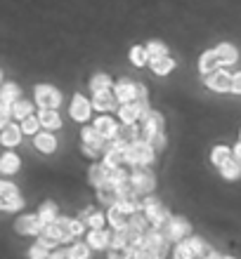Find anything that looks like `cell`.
I'll return each instance as SVG.
<instances>
[{
	"label": "cell",
	"instance_id": "obj_1",
	"mask_svg": "<svg viewBox=\"0 0 241 259\" xmlns=\"http://www.w3.org/2000/svg\"><path fill=\"white\" fill-rule=\"evenodd\" d=\"M154 153H156V149L152 144L147 139H140V142L130 144L125 149V165H130V167H147V165L154 163Z\"/></svg>",
	"mask_w": 241,
	"mask_h": 259
},
{
	"label": "cell",
	"instance_id": "obj_2",
	"mask_svg": "<svg viewBox=\"0 0 241 259\" xmlns=\"http://www.w3.org/2000/svg\"><path fill=\"white\" fill-rule=\"evenodd\" d=\"M130 182L140 196H149V193L154 191V186H156V179H154V175L147 170V167H132Z\"/></svg>",
	"mask_w": 241,
	"mask_h": 259
},
{
	"label": "cell",
	"instance_id": "obj_3",
	"mask_svg": "<svg viewBox=\"0 0 241 259\" xmlns=\"http://www.w3.org/2000/svg\"><path fill=\"white\" fill-rule=\"evenodd\" d=\"M36 104L41 109H59L62 92L52 85H36Z\"/></svg>",
	"mask_w": 241,
	"mask_h": 259
},
{
	"label": "cell",
	"instance_id": "obj_4",
	"mask_svg": "<svg viewBox=\"0 0 241 259\" xmlns=\"http://www.w3.org/2000/svg\"><path fill=\"white\" fill-rule=\"evenodd\" d=\"M203 85L213 92H232V73H227L225 68H215L203 75Z\"/></svg>",
	"mask_w": 241,
	"mask_h": 259
},
{
	"label": "cell",
	"instance_id": "obj_5",
	"mask_svg": "<svg viewBox=\"0 0 241 259\" xmlns=\"http://www.w3.org/2000/svg\"><path fill=\"white\" fill-rule=\"evenodd\" d=\"M163 116H161L159 111H152L149 116L142 118V139H147V142L152 144L156 137H163Z\"/></svg>",
	"mask_w": 241,
	"mask_h": 259
},
{
	"label": "cell",
	"instance_id": "obj_6",
	"mask_svg": "<svg viewBox=\"0 0 241 259\" xmlns=\"http://www.w3.org/2000/svg\"><path fill=\"white\" fill-rule=\"evenodd\" d=\"M92 99H88V97L83 95H74V99H71V106H69V116L76 120V123H88L90 116H92Z\"/></svg>",
	"mask_w": 241,
	"mask_h": 259
},
{
	"label": "cell",
	"instance_id": "obj_7",
	"mask_svg": "<svg viewBox=\"0 0 241 259\" xmlns=\"http://www.w3.org/2000/svg\"><path fill=\"white\" fill-rule=\"evenodd\" d=\"M14 229L19 236H41L45 224L41 222L38 214H21L17 222H14Z\"/></svg>",
	"mask_w": 241,
	"mask_h": 259
},
{
	"label": "cell",
	"instance_id": "obj_8",
	"mask_svg": "<svg viewBox=\"0 0 241 259\" xmlns=\"http://www.w3.org/2000/svg\"><path fill=\"white\" fill-rule=\"evenodd\" d=\"M163 233L168 236V240L173 243H182V240L189 236V222L185 217H173L170 224L163 229Z\"/></svg>",
	"mask_w": 241,
	"mask_h": 259
},
{
	"label": "cell",
	"instance_id": "obj_9",
	"mask_svg": "<svg viewBox=\"0 0 241 259\" xmlns=\"http://www.w3.org/2000/svg\"><path fill=\"white\" fill-rule=\"evenodd\" d=\"M114 95L121 104H130L137 97V82H132L130 78H121L114 82Z\"/></svg>",
	"mask_w": 241,
	"mask_h": 259
},
{
	"label": "cell",
	"instance_id": "obj_10",
	"mask_svg": "<svg viewBox=\"0 0 241 259\" xmlns=\"http://www.w3.org/2000/svg\"><path fill=\"white\" fill-rule=\"evenodd\" d=\"M92 106H95V111L107 113V111L118 109V106H121V102L116 99L114 90H104V92H92Z\"/></svg>",
	"mask_w": 241,
	"mask_h": 259
},
{
	"label": "cell",
	"instance_id": "obj_11",
	"mask_svg": "<svg viewBox=\"0 0 241 259\" xmlns=\"http://www.w3.org/2000/svg\"><path fill=\"white\" fill-rule=\"evenodd\" d=\"M92 250H109L111 247V233L107 229H90L88 240H85Z\"/></svg>",
	"mask_w": 241,
	"mask_h": 259
},
{
	"label": "cell",
	"instance_id": "obj_12",
	"mask_svg": "<svg viewBox=\"0 0 241 259\" xmlns=\"http://www.w3.org/2000/svg\"><path fill=\"white\" fill-rule=\"evenodd\" d=\"M21 137H24L21 125H14V123L3 125V132H0V142H3V146L12 149V146H17V144L21 142Z\"/></svg>",
	"mask_w": 241,
	"mask_h": 259
},
{
	"label": "cell",
	"instance_id": "obj_13",
	"mask_svg": "<svg viewBox=\"0 0 241 259\" xmlns=\"http://www.w3.org/2000/svg\"><path fill=\"white\" fill-rule=\"evenodd\" d=\"M168 245H170V240H168V236H165L163 231H159V229H149L147 231V247H152V250H156L159 254H165V250H168Z\"/></svg>",
	"mask_w": 241,
	"mask_h": 259
},
{
	"label": "cell",
	"instance_id": "obj_14",
	"mask_svg": "<svg viewBox=\"0 0 241 259\" xmlns=\"http://www.w3.org/2000/svg\"><path fill=\"white\" fill-rule=\"evenodd\" d=\"M118 127H121V125H118L111 116H99V118H95V130L104 137V139H116Z\"/></svg>",
	"mask_w": 241,
	"mask_h": 259
},
{
	"label": "cell",
	"instance_id": "obj_15",
	"mask_svg": "<svg viewBox=\"0 0 241 259\" xmlns=\"http://www.w3.org/2000/svg\"><path fill=\"white\" fill-rule=\"evenodd\" d=\"M109 175L111 170L107 167L104 163H95V165H90V170H88V179H90V184L92 186H104V184H109Z\"/></svg>",
	"mask_w": 241,
	"mask_h": 259
},
{
	"label": "cell",
	"instance_id": "obj_16",
	"mask_svg": "<svg viewBox=\"0 0 241 259\" xmlns=\"http://www.w3.org/2000/svg\"><path fill=\"white\" fill-rule=\"evenodd\" d=\"M116 139H118V142H123V144H128V146H130V144H135V142H140V139H142V127H137V123H132V125L121 123Z\"/></svg>",
	"mask_w": 241,
	"mask_h": 259
},
{
	"label": "cell",
	"instance_id": "obj_17",
	"mask_svg": "<svg viewBox=\"0 0 241 259\" xmlns=\"http://www.w3.org/2000/svg\"><path fill=\"white\" fill-rule=\"evenodd\" d=\"M33 144H36V149L41 151V153H55L57 151V137L52 135L50 130L38 132V135L33 137Z\"/></svg>",
	"mask_w": 241,
	"mask_h": 259
},
{
	"label": "cell",
	"instance_id": "obj_18",
	"mask_svg": "<svg viewBox=\"0 0 241 259\" xmlns=\"http://www.w3.org/2000/svg\"><path fill=\"white\" fill-rule=\"evenodd\" d=\"M116 111H118V118H121V123L132 125V123H137V120H142V111H140V106H137L135 102L121 104Z\"/></svg>",
	"mask_w": 241,
	"mask_h": 259
},
{
	"label": "cell",
	"instance_id": "obj_19",
	"mask_svg": "<svg viewBox=\"0 0 241 259\" xmlns=\"http://www.w3.org/2000/svg\"><path fill=\"white\" fill-rule=\"evenodd\" d=\"M218 57H220V64L222 66H232V64L239 62V50L232 45V42H220L218 48H215Z\"/></svg>",
	"mask_w": 241,
	"mask_h": 259
},
{
	"label": "cell",
	"instance_id": "obj_20",
	"mask_svg": "<svg viewBox=\"0 0 241 259\" xmlns=\"http://www.w3.org/2000/svg\"><path fill=\"white\" fill-rule=\"evenodd\" d=\"M220 66H222L220 57H218V52H215V50H206V52L199 57V71H201V75L211 73V71H215V68H220Z\"/></svg>",
	"mask_w": 241,
	"mask_h": 259
},
{
	"label": "cell",
	"instance_id": "obj_21",
	"mask_svg": "<svg viewBox=\"0 0 241 259\" xmlns=\"http://www.w3.org/2000/svg\"><path fill=\"white\" fill-rule=\"evenodd\" d=\"M107 222H109L114 229H128V226H130V214H125L118 205H114V207L107 210Z\"/></svg>",
	"mask_w": 241,
	"mask_h": 259
},
{
	"label": "cell",
	"instance_id": "obj_22",
	"mask_svg": "<svg viewBox=\"0 0 241 259\" xmlns=\"http://www.w3.org/2000/svg\"><path fill=\"white\" fill-rule=\"evenodd\" d=\"M97 198H99V203L107 205V207H114V205H118V189L114 184H104L97 189Z\"/></svg>",
	"mask_w": 241,
	"mask_h": 259
},
{
	"label": "cell",
	"instance_id": "obj_23",
	"mask_svg": "<svg viewBox=\"0 0 241 259\" xmlns=\"http://www.w3.org/2000/svg\"><path fill=\"white\" fill-rule=\"evenodd\" d=\"M38 118H41V125L45 130H59L62 127V118H59V113H57V109H41V113H38Z\"/></svg>",
	"mask_w": 241,
	"mask_h": 259
},
{
	"label": "cell",
	"instance_id": "obj_24",
	"mask_svg": "<svg viewBox=\"0 0 241 259\" xmlns=\"http://www.w3.org/2000/svg\"><path fill=\"white\" fill-rule=\"evenodd\" d=\"M81 219L85 222L88 229H104V222H107V217H104L102 212H97L95 207H85L83 214H81Z\"/></svg>",
	"mask_w": 241,
	"mask_h": 259
},
{
	"label": "cell",
	"instance_id": "obj_25",
	"mask_svg": "<svg viewBox=\"0 0 241 259\" xmlns=\"http://www.w3.org/2000/svg\"><path fill=\"white\" fill-rule=\"evenodd\" d=\"M19 156L17 153H12V151H7V153H3V158H0V172L3 175H14V172H19Z\"/></svg>",
	"mask_w": 241,
	"mask_h": 259
},
{
	"label": "cell",
	"instance_id": "obj_26",
	"mask_svg": "<svg viewBox=\"0 0 241 259\" xmlns=\"http://www.w3.org/2000/svg\"><path fill=\"white\" fill-rule=\"evenodd\" d=\"M38 217H41V222L45 226L55 224L57 219H59V214H57V205L52 203V200H45V203L41 205V210H38Z\"/></svg>",
	"mask_w": 241,
	"mask_h": 259
},
{
	"label": "cell",
	"instance_id": "obj_27",
	"mask_svg": "<svg viewBox=\"0 0 241 259\" xmlns=\"http://www.w3.org/2000/svg\"><path fill=\"white\" fill-rule=\"evenodd\" d=\"M142 212L147 214V219H149V222H154V219H156L161 212H163V205H161L156 198L147 196L145 200H142Z\"/></svg>",
	"mask_w": 241,
	"mask_h": 259
},
{
	"label": "cell",
	"instance_id": "obj_28",
	"mask_svg": "<svg viewBox=\"0 0 241 259\" xmlns=\"http://www.w3.org/2000/svg\"><path fill=\"white\" fill-rule=\"evenodd\" d=\"M21 99V90L19 85H14V82H5L3 85V92H0V102L5 104H14Z\"/></svg>",
	"mask_w": 241,
	"mask_h": 259
},
{
	"label": "cell",
	"instance_id": "obj_29",
	"mask_svg": "<svg viewBox=\"0 0 241 259\" xmlns=\"http://www.w3.org/2000/svg\"><path fill=\"white\" fill-rule=\"evenodd\" d=\"M12 116L17 120H26L28 116H33V104L26 102V99H19V102L12 104Z\"/></svg>",
	"mask_w": 241,
	"mask_h": 259
},
{
	"label": "cell",
	"instance_id": "obj_30",
	"mask_svg": "<svg viewBox=\"0 0 241 259\" xmlns=\"http://www.w3.org/2000/svg\"><path fill=\"white\" fill-rule=\"evenodd\" d=\"M220 175L227 179V182H234V179H239V177H241V163L236 160V158L227 160V163L220 167Z\"/></svg>",
	"mask_w": 241,
	"mask_h": 259
},
{
	"label": "cell",
	"instance_id": "obj_31",
	"mask_svg": "<svg viewBox=\"0 0 241 259\" xmlns=\"http://www.w3.org/2000/svg\"><path fill=\"white\" fill-rule=\"evenodd\" d=\"M152 64V71L156 75H168L175 68V59L173 57H161V59H154V62H149Z\"/></svg>",
	"mask_w": 241,
	"mask_h": 259
},
{
	"label": "cell",
	"instance_id": "obj_32",
	"mask_svg": "<svg viewBox=\"0 0 241 259\" xmlns=\"http://www.w3.org/2000/svg\"><path fill=\"white\" fill-rule=\"evenodd\" d=\"M111 85H114V80H111V75H107V73H95L90 78V90H92V92L111 90Z\"/></svg>",
	"mask_w": 241,
	"mask_h": 259
},
{
	"label": "cell",
	"instance_id": "obj_33",
	"mask_svg": "<svg viewBox=\"0 0 241 259\" xmlns=\"http://www.w3.org/2000/svg\"><path fill=\"white\" fill-rule=\"evenodd\" d=\"M234 158V153H232V149H227V146H215L213 151H211V160H213V165H218V167H222V165L227 163V160H232Z\"/></svg>",
	"mask_w": 241,
	"mask_h": 259
},
{
	"label": "cell",
	"instance_id": "obj_34",
	"mask_svg": "<svg viewBox=\"0 0 241 259\" xmlns=\"http://www.w3.org/2000/svg\"><path fill=\"white\" fill-rule=\"evenodd\" d=\"M187 243H189V247H192V252L196 254V257H208V252H211V247H208V243L203 238H199V236H189L187 238Z\"/></svg>",
	"mask_w": 241,
	"mask_h": 259
},
{
	"label": "cell",
	"instance_id": "obj_35",
	"mask_svg": "<svg viewBox=\"0 0 241 259\" xmlns=\"http://www.w3.org/2000/svg\"><path fill=\"white\" fill-rule=\"evenodd\" d=\"M130 62H132V66H147V64H149L147 45H135V48L130 50Z\"/></svg>",
	"mask_w": 241,
	"mask_h": 259
},
{
	"label": "cell",
	"instance_id": "obj_36",
	"mask_svg": "<svg viewBox=\"0 0 241 259\" xmlns=\"http://www.w3.org/2000/svg\"><path fill=\"white\" fill-rule=\"evenodd\" d=\"M147 52H149V62L161 59V57H168V48H165L163 40H149L147 42Z\"/></svg>",
	"mask_w": 241,
	"mask_h": 259
},
{
	"label": "cell",
	"instance_id": "obj_37",
	"mask_svg": "<svg viewBox=\"0 0 241 259\" xmlns=\"http://www.w3.org/2000/svg\"><path fill=\"white\" fill-rule=\"evenodd\" d=\"M66 250H69V259H90V250H92V247L88 245V243H71L69 247H66Z\"/></svg>",
	"mask_w": 241,
	"mask_h": 259
},
{
	"label": "cell",
	"instance_id": "obj_38",
	"mask_svg": "<svg viewBox=\"0 0 241 259\" xmlns=\"http://www.w3.org/2000/svg\"><path fill=\"white\" fill-rule=\"evenodd\" d=\"M0 207L5 212H17L24 207V198L21 196H12V198H0Z\"/></svg>",
	"mask_w": 241,
	"mask_h": 259
},
{
	"label": "cell",
	"instance_id": "obj_39",
	"mask_svg": "<svg viewBox=\"0 0 241 259\" xmlns=\"http://www.w3.org/2000/svg\"><path fill=\"white\" fill-rule=\"evenodd\" d=\"M28 259H50V247L43 240H38L36 245L28 247Z\"/></svg>",
	"mask_w": 241,
	"mask_h": 259
},
{
	"label": "cell",
	"instance_id": "obj_40",
	"mask_svg": "<svg viewBox=\"0 0 241 259\" xmlns=\"http://www.w3.org/2000/svg\"><path fill=\"white\" fill-rule=\"evenodd\" d=\"M173 259H196V254L192 252L189 243H187V240H182V243H178V245H175V250H173Z\"/></svg>",
	"mask_w": 241,
	"mask_h": 259
},
{
	"label": "cell",
	"instance_id": "obj_41",
	"mask_svg": "<svg viewBox=\"0 0 241 259\" xmlns=\"http://www.w3.org/2000/svg\"><path fill=\"white\" fill-rule=\"evenodd\" d=\"M38 127H43L41 125V118L38 116H28L26 120H21V130H24V135H38Z\"/></svg>",
	"mask_w": 241,
	"mask_h": 259
},
{
	"label": "cell",
	"instance_id": "obj_42",
	"mask_svg": "<svg viewBox=\"0 0 241 259\" xmlns=\"http://www.w3.org/2000/svg\"><path fill=\"white\" fill-rule=\"evenodd\" d=\"M125 257H130L128 247H109L107 250V259H125Z\"/></svg>",
	"mask_w": 241,
	"mask_h": 259
},
{
	"label": "cell",
	"instance_id": "obj_43",
	"mask_svg": "<svg viewBox=\"0 0 241 259\" xmlns=\"http://www.w3.org/2000/svg\"><path fill=\"white\" fill-rule=\"evenodd\" d=\"M12 196H19L17 186H14L12 182H3V184H0V198H12Z\"/></svg>",
	"mask_w": 241,
	"mask_h": 259
},
{
	"label": "cell",
	"instance_id": "obj_44",
	"mask_svg": "<svg viewBox=\"0 0 241 259\" xmlns=\"http://www.w3.org/2000/svg\"><path fill=\"white\" fill-rule=\"evenodd\" d=\"M10 118H14L12 116V104L0 102V123L7 125V123H10Z\"/></svg>",
	"mask_w": 241,
	"mask_h": 259
},
{
	"label": "cell",
	"instance_id": "obj_45",
	"mask_svg": "<svg viewBox=\"0 0 241 259\" xmlns=\"http://www.w3.org/2000/svg\"><path fill=\"white\" fill-rule=\"evenodd\" d=\"M232 92L241 95V71H236V73L232 75Z\"/></svg>",
	"mask_w": 241,
	"mask_h": 259
},
{
	"label": "cell",
	"instance_id": "obj_46",
	"mask_svg": "<svg viewBox=\"0 0 241 259\" xmlns=\"http://www.w3.org/2000/svg\"><path fill=\"white\" fill-rule=\"evenodd\" d=\"M50 259H69V250H57L50 254Z\"/></svg>",
	"mask_w": 241,
	"mask_h": 259
},
{
	"label": "cell",
	"instance_id": "obj_47",
	"mask_svg": "<svg viewBox=\"0 0 241 259\" xmlns=\"http://www.w3.org/2000/svg\"><path fill=\"white\" fill-rule=\"evenodd\" d=\"M232 153H234V158H236V160H239V163H241V142L236 144L234 149H232Z\"/></svg>",
	"mask_w": 241,
	"mask_h": 259
},
{
	"label": "cell",
	"instance_id": "obj_48",
	"mask_svg": "<svg viewBox=\"0 0 241 259\" xmlns=\"http://www.w3.org/2000/svg\"><path fill=\"white\" fill-rule=\"evenodd\" d=\"M206 259H222V254H220V252H215V250H211Z\"/></svg>",
	"mask_w": 241,
	"mask_h": 259
},
{
	"label": "cell",
	"instance_id": "obj_49",
	"mask_svg": "<svg viewBox=\"0 0 241 259\" xmlns=\"http://www.w3.org/2000/svg\"><path fill=\"white\" fill-rule=\"evenodd\" d=\"M125 259H137V257H135V254H130V257H125Z\"/></svg>",
	"mask_w": 241,
	"mask_h": 259
},
{
	"label": "cell",
	"instance_id": "obj_50",
	"mask_svg": "<svg viewBox=\"0 0 241 259\" xmlns=\"http://www.w3.org/2000/svg\"><path fill=\"white\" fill-rule=\"evenodd\" d=\"M222 259H234V257H225V254H222Z\"/></svg>",
	"mask_w": 241,
	"mask_h": 259
},
{
	"label": "cell",
	"instance_id": "obj_51",
	"mask_svg": "<svg viewBox=\"0 0 241 259\" xmlns=\"http://www.w3.org/2000/svg\"><path fill=\"white\" fill-rule=\"evenodd\" d=\"M239 137H241V132H239Z\"/></svg>",
	"mask_w": 241,
	"mask_h": 259
}]
</instances>
